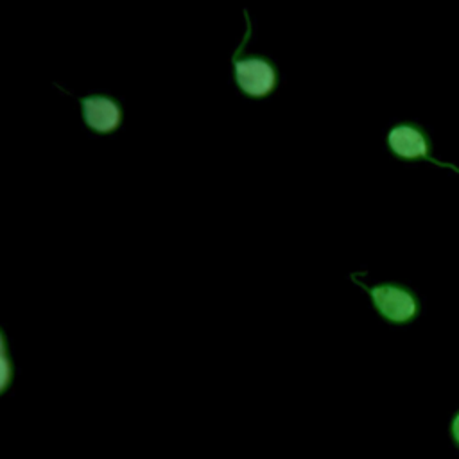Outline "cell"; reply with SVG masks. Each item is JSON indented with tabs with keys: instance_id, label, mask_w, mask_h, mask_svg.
Listing matches in <instances>:
<instances>
[{
	"instance_id": "obj_6",
	"label": "cell",
	"mask_w": 459,
	"mask_h": 459,
	"mask_svg": "<svg viewBox=\"0 0 459 459\" xmlns=\"http://www.w3.org/2000/svg\"><path fill=\"white\" fill-rule=\"evenodd\" d=\"M448 437L450 443L455 450H459V409L452 414L450 421H448Z\"/></svg>"
},
{
	"instance_id": "obj_4",
	"label": "cell",
	"mask_w": 459,
	"mask_h": 459,
	"mask_svg": "<svg viewBox=\"0 0 459 459\" xmlns=\"http://www.w3.org/2000/svg\"><path fill=\"white\" fill-rule=\"evenodd\" d=\"M385 149L391 154V158L405 163L414 161H429L432 165H437L441 169H450L455 174H459V167L454 163L441 161L434 156L432 151V138L429 131L414 122V120H400L394 122L384 136Z\"/></svg>"
},
{
	"instance_id": "obj_1",
	"label": "cell",
	"mask_w": 459,
	"mask_h": 459,
	"mask_svg": "<svg viewBox=\"0 0 459 459\" xmlns=\"http://www.w3.org/2000/svg\"><path fill=\"white\" fill-rule=\"evenodd\" d=\"M244 34L230 56V84L244 100L265 102L280 90L283 82L281 70L278 61L271 56L249 50L253 23L247 9H244Z\"/></svg>"
},
{
	"instance_id": "obj_5",
	"label": "cell",
	"mask_w": 459,
	"mask_h": 459,
	"mask_svg": "<svg viewBox=\"0 0 459 459\" xmlns=\"http://www.w3.org/2000/svg\"><path fill=\"white\" fill-rule=\"evenodd\" d=\"M14 378H16V366L11 353L9 335L0 326V394L2 396L11 389Z\"/></svg>"
},
{
	"instance_id": "obj_2",
	"label": "cell",
	"mask_w": 459,
	"mask_h": 459,
	"mask_svg": "<svg viewBox=\"0 0 459 459\" xmlns=\"http://www.w3.org/2000/svg\"><path fill=\"white\" fill-rule=\"evenodd\" d=\"M366 273H350V281L360 287L371 303L375 314L391 326H407L414 323L421 314V299L418 292L396 280L366 283Z\"/></svg>"
},
{
	"instance_id": "obj_3",
	"label": "cell",
	"mask_w": 459,
	"mask_h": 459,
	"mask_svg": "<svg viewBox=\"0 0 459 459\" xmlns=\"http://www.w3.org/2000/svg\"><path fill=\"white\" fill-rule=\"evenodd\" d=\"M61 93L72 97L79 104V118L82 127L93 136H113L126 124V104L111 91H90L75 95L63 84H54Z\"/></svg>"
}]
</instances>
